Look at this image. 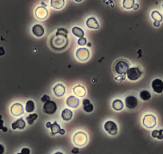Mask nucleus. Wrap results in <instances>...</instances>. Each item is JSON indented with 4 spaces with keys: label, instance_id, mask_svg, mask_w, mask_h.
<instances>
[{
    "label": "nucleus",
    "instance_id": "f257e3e1",
    "mask_svg": "<svg viewBox=\"0 0 163 154\" xmlns=\"http://www.w3.org/2000/svg\"><path fill=\"white\" fill-rule=\"evenodd\" d=\"M51 47L55 50H62L68 45V39H67V31L65 29L59 28L56 33L55 36L50 40Z\"/></svg>",
    "mask_w": 163,
    "mask_h": 154
},
{
    "label": "nucleus",
    "instance_id": "f03ea898",
    "mask_svg": "<svg viewBox=\"0 0 163 154\" xmlns=\"http://www.w3.org/2000/svg\"><path fill=\"white\" fill-rule=\"evenodd\" d=\"M130 69L129 64L125 60H118L114 65V71L118 75H126Z\"/></svg>",
    "mask_w": 163,
    "mask_h": 154
},
{
    "label": "nucleus",
    "instance_id": "7ed1b4c3",
    "mask_svg": "<svg viewBox=\"0 0 163 154\" xmlns=\"http://www.w3.org/2000/svg\"><path fill=\"white\" fill-rule=\"evenodd\" d=\"M142 75V71L139 67H131L128 70L127 73H126V76L131 81H135L138 80Z\"/></svg>",
    "mask_w": 163,
    "mask_h": 154
},
{
    "label": "nucleus",
    "instance_id": "20e7f679",
    "mask_svg": "<svg viewBox=\"0 0 163 154\" xmlns=\"http://www.w3.org/2000/svg\"><path fill=\"white\" fill-rule=\"evenodd\" d=\"M43 111L46 114H54L56 113V111H57V104H56V103L54 101L49 100L47 102L44 103Z\"/></svg>",
    "mask_w": 163,
    "mask_h": 154
},
{
    "label": "nucleus",
    "instance_id": "39448f33",
    "mask_svg": "<svg viewBox=\"0 0 163 154\" xmlns=\"http://www.w3.org/2000/svg\"><path fill=\"white\" fill-rule=\"evenodd\" d=\"M46 128L48 129H50V131H51V135H56V134L59 133L60 135H64L65 134V130L64 129H61L60 125H58L57 122H54L53 124H51L50 122H47L46 125Z\"/></svg>",
    "mask_w": 163,
    "mask_h": 154
},
{
    "label": "nucleus",
    "instance_id": "423d86ee",
    "mask_svg": "<svg viewBox=\"0 0 163 154\" xmlns=\"http://www.w3.org/2000/svg\"><path fill=\"white\" fill-rule=\"evenodd\" d=\"M104 129L109 135L114 136L118 133V125H116V123L114 121H106L104 125Z\"/></svg>",
    "mask_w": 163,
    "mask_h": 154
},
{
    "label": "nucleus",
    "instance_id": "0eeeda50",
    "mask_svg": "<svg viewBox=\"0 0 163 154\" xmlns=\"http://www.w3.org/2000/svg\"><path fill=\"white\" fill-rule=\"evenodd\" d=\"M143 125L147 129H153L157 124V120H156V117L153 115H146L143 118Z\"/></svg>",
    "mask_w": 163,
    "mask_h": 154
},
{
    "label": "nucleus",
    "instance_id": "6e6552de",
    "mask_svg": "<svg viewBox=\"0 0 163 154\" xmlns=\"http://www.w3.org/2000/svg\"><path fill=\"white\" fill-rule=\"evenodd\" d=\"M74 142L78 146L85 145L87 142V136L82 132L77 133L74 137Z\"/></svg>",
    "mask_w": 163,
    "mask_h": 154
},
{
    "label": "nucleus",
    "instance_id": "1a4fd4ad",
    "mask_svg": "<svg viewBox=\"0 0 163 154\" xmlns=\"http://www.w3.org/2000/svg\"><path fill=\"white\" fill-rule=\"evenodd\" d=\"M76 57L80 61L87 60L90 57V52L87 48H79L76 52Z\"/></svg>",
    "mask_w": 163,
    "mask_h": 154
},
{
    "label": "nucleus",
    "instance_id": "9d476101",
    "mask_svg": "<svg viewBox=\"0 0 163 154\" xmlns=\"http://www.w3.org/2000/svg\"><path fill=\"white\" fill-rule=\"evenodd\" d=\"M10 113L15 117H19L24 113V108L23 106L19 103L14 104L10 108Z\"/></svg>",
    "mask_w": 163,
    "mask_h": 154
},
{
    "label": "nucleus",
    "instance_id": "9b49d317",
    "mask_svg": "<svg viewBox=\"0 0 163 154\" xmlns=\"http://www.w3.org/2000/svg\"><path fill=\"white\" fill-rule=\"evenodd\" d=\"M35 16L39 20H44L47 18L48 10L44 6H39L35 10Z\"/></svg>",
    "mask_w": 163,
    "mask_h": 154
},
{
    "label": "nucleus",
    "instance_id": "f8f14e48",
    "mask_svg": "<svg viewBox=\"0 0 163 154\" xmlns=\"http://www.w3.org/2000/svg\"><path fill=\"white\" fill-rule=\"evenodd\" d=\"M151 87L153 88L154 92L157 94H161L163 92V81L160 79H155L152 81Z\"/></svg>",
    "mask_w": 163,
    "mask_h": 154
},
{
    "label": "nucleus",
    "instance_id": "ddd939ff",
    "mask_svg": "<svg viewBox=\"0 0 163 154\" xmlns=\"http://www.w3.org/2000/svg\"><path fill=\"white\" fill-rule=\"evenodd\" d=\"M138 99L134 96H129L125 100V104L128 109H134L138 106Z\"/></svg>",
    "mask_w": 163,
    "mask_h": 154
},
{
    "label": "nucleus",
    "instance_id": "4468645a",
    "mask_svg": "<svg viewBox=\"0 0 163 154\" xmlns=\"http://www.w3.org/2000/svg\"><path fill=\"white\" fill-rule=\"evenodd\" d=\"M54 93L56 96L58 97H62L64 96L65 92H66V87L62 83H58L53 88Z\"/></svg>",
    "mask_w": 163,
    "mask_h": 154
},
{
    "label": "nucleus",
    "instance_id": "2eb2a0df",
    "mask_svg": "<svg viewBox=\"0 0 163 154\" xmlns=\"http://www.w3.org/2000/svg\"><path fill=\"white\" fill-rule=\"evenodd\" d=\"M79 98L75 97L74 96H70L67 98V100H66V104L68 105L70 108H75L79 105Z\"/></svg>",
    "mask_w": 163,
    "mask_h": 154
},
{
    "label": "nucleus",
    "instance_id": "dca6fc26",
    "mask_svg": "<svg viewBox=\"0 0 163 154\" xmlns=\"http://www.w3.org/2000/svg\"><path fill=\"white\" fill-rule=\"evenodd\" d=\"M32 32L35 36L37 37H42L44 35V28L40 24H35L32 27Z\"/></svg>",
    "mask_w": 163,
    "mask_h": 154
},
{
    "label": "nucleus",
    "instance_id": "f3484780",
    "mask_svg": "<svg viewBox=\"0 0 163 154\" xmlns=\"http://www.w3.org/2000/svg\"><path fill=\"white\" fill-rule=\"evenodd\" d=\"M11 127L14 130L15 129H23L25 127H26V122L24 121L23 118L18 119L17 121H15V122H13L11 124Z\"/></svg>",
    "mask_w": 163,
    "mask_h": 154
},
{
    "label": "nucleus",
    "instance_id": "a211bd4d",
    "mask_svg": "<svg viewBox=\"0 0 163 154\" xmlns=\"http://www.w3.org/2000/svg\"><path fill=\"white\" fill-rule=\"evenodd\" d=\"M87 26L91 29H98L99 28V24L98 23L97 19L91 17L87 20Z\"/></svg>",
    "mask_w": 163,
    "mask_h": 154
},
{
    "label": "nucleus",
    "instance_id": "6ab92c4d",
    "mask_svg": "<svg viewBox=\"0 0 163 154\" xmlns=\"http://www.w3.org/2000/svg\"><path fill=\"white\" fill-rule=\"evenodd\" d=\"M83 109L86 113H92L94 110V105L91 103L90 100L88 99H85L83 101Z\"/></svg>",
    "mask_w": 163,
    "mask_h": 154
},
{
    "label": "nucleus",
    "instance_id": "aec40b11",
    "mask_svg": "<svg viewBox=\"0 0 163 154\" xmlns=\"http://www.w3.org/2000/svg\"><path fill=\"white\" fill-rule=\"evenodd\" d=\"M62 120H64L65 121H69L72 119L73 113L72 111L67 108H65L64 110L62 112V115H61Z\"/></svg>",
    "mask_w": 163,
    "mask_h": 154
},
{
    "label": "nucleus",
    "instance_id": "412c9836",
    "mask_svg": "<svg viewBox=\"0 0 163 154\" xmlns=\"http://www.w3.org/2000/svg\"><path fill=\"white\" fill-rule=\"evenodd\" d=\"M65 4L64 0H51L50 6L54 9H62Z\"/></svg>",
    "mask_w": 163,
    "mask_h": 154
},
{
    "label": "nucleus",
    "instance_id": "4be33fe9",
    "mask_svg": "<svg viewBox=\"0 0 163 154\" xmlns=\"http://www.w3.org/2000/svg\"><path fill=\"white\" fill-rule=\"evenodd\" d=\"M74 92L77 96L83 97V96H85V95H86V89H85L83 86H76V87L74 88Z\"/></svg>",
    "mask_w": 163,
    "mask_h": 154
},
{
    "label": "nucleus",
    "instance_id": "5701e85b",
    "mask_svg": "<svg viewBox=\"0 0 163 154\" xmlns=\"http://www.w3.org/2000/svg\"><path fill=\"white\" fill-rule=\"evenodd\" d=\"M112 106L115 111H122L124 108V104L121 100H114L112 103Z\"/></svg>",
    "mask_w": 163,
    "mask_h": 154
},
{
    "label": "nucleus",
    "instance_id": "b1692460",
    "mask_svg": "<svg viewBox=\"0 0 163 154\" xmlns=\"http://www.w3.org/2000/svg\"><path fill=\"white\" fill-rule=\"evenodd\" d=\"M72 33L74 36H77V37H79V38L84 37V35H85V32L83 31V30L81 29L80 27H73Z\"/></svg>",
    "mask_w": 163,
    "mask_h": 154
},
{
    "label": "nucleus",
    "instance_id": "393cba45",
    "mask_svg": "<svg viewBox=\"0 0 163 154\" xmlns=\"http://www.w3.org/2000/svg\"><path fill=\"white\" fill-rule=\"evenodd\" d=\"M35 103H34L33 100H28L26 104V112L28 113H33L34 110H35Z\"/></svg>",
    "mask_w": 163,
    "mask_h": 154
},
{
    "label": "nucleus",
    "instance_id": "a878e982",
    "mask_svg": "<svg viewBox=\"0 0 163 154\" xmlns=\"http://www.w3.org/2000/svg\"><path fill=\"white\" fill-rule=\"evenodd\" d=\"M151 17L152 19L154 21H157V22H160L161 23L163 19V16L158 12L157 10H154L153 12L151 13Z\"/></svg>",
    "mask_w": 163,
    "mask_h": 154
},
{
    "label": "nucleus",
    "instance_id": "bb28decb",
    "mask_svg": "<svg viewBox=\"0 0 163 154\" xmlns=\"http://www.w3.org/2000/svg\"><path fill=\"white\" fill-rule=\"evenodd\" d=\"M134 4H135L134 0H123L122 2V6L126 9H132Z\"/></svg>",
    "mask_w": 163,
    "mask_h": 154
},
{
    "label": "nucleus",
    "instance_id": "cd10ccee",
    "mask_svg": "<svg viewBox=\"0 0 163 154\" xmlns=\"http://www.w3.org/2000/svg\"><path fill=\"white\" fill-rule=\"evenodd\" d=\"M139 96H140L141 99L144 100V101H147V100H149L151 98V94L148 91H146V90L142 91V92H140V95H139Z\"/></svg>",
    "mask_w": 163,
    "mask_h": 154
},
{
    "label": "nucleus",
    "instance_id": "c85d7f7f",
    "mask_svg": "<svg viewBox=\"0 0 163 154\" xmlns=\"http://www.w3.org/2000/svg\"><path fill=\"white\" fill-rule=\"evenodd\" d=\"M38 114L37 113H31V114L27 117V123L29 124V125H32V124L35 122V121L36 119H38Z\"/></svg>",
    "mask_w": 163,
    "mask_h": 154
},
{
    "label": "nucleus",
    "instance_id": "c756f323",
    "mask_svg": "<svg viewBox=\"0 0 163 154\" xmlns=\"http://www.w3.org/2000/svg\"><path fill=\"white\" fill-rule=\"evenodd\" d=\"M87 39L84 37L83 38H79V40H78V44L79 45H80V46H84V45H86L87 44Z\"/></svg>",
    "mask_w": 163,
    "mask_h": 154
},
{
    "label": "nucleus",
    "instance_id": "7c9ffc66",
    "mask_svg": "<svg viewBox=\"0 0 163 154\" xmlns=\"http://www.w3.org/2000/svg\"><path fill=\"white\" fill-rule=\"evenodd\" d=\"M49 100H50V96H48L47 95H43V96L41 98V101L43 103L47 102Z\"/></svg>",
    "mask_w": 163,
    "mask_h": 154
},
{
    "label": "nucleus",
    "instance_id": "2f4dec72",
    "mask_svg": "<svg viewBox=\"0 0 163 154\" xmlns=\"http://www.w3.org/2000/svg\"><path fill=\"white\" fill-rule=\"evenodd\" d=\"M21 153L23 154H30L31 153V150L28 148H23L21 150Z\"/></svg>",
    "mask_w": 163,
    "mask_h": 154
},
{
    "label": "nucleus",
    "instance_id": "473e14b6",
    "mask_svg": "<svg viewBox=\"0 0 163 154\" xmlns=\"http://www.w3.org/2000/svg\"><path fill=\"white\" fill-rule=\"evenodd\" d=\"M157 138L158 140L163 139V129H160V130H158V133H157Z\"/></svg>",
    "mask_w": 163,
    "mask_h": 154
},
{
    "label": "nucleus",
    "instance_id": "72a5a7b5",
    "mask_svg": "<svg viewBox=\"0 0 163 154\" xmlns=\"http://www.w3.org/2000/svg\"><path fill=\"white\" fill-rule=\"evenodd\" d=\"M0 129H2L3 132L7 131V129L6 127H3V121H2V120H0Z\"/></svg>",
    "mask_w": 163,
    "mask_h": 154
},
{
    "label": "nucleus",
    "instance_id": "f704fd0d",
    "mask_svg": "<svg viewBox=\"0 0 163 154\" xmlns=\"http://www.w3.org/2000/svg\"><path fill=\"white\" fill-rule=\"evenodd\" d=\"M71 152L73 154H78L79 152V148H73L72 150H71Z\"/></svg>",
    "mask_w": 163,
    "mask_h": 154
},
{
    "label": "nucleus",
    "instance_id": "c9c22d12",
    "mask_svg": "<svg viewBox=\"0 0 163 154\" xmlns=\"http://www.w3.org/2000/svg\"><path fill=\"white\" fill-rule=\"evenodd\" d=\"M4 54H5L4 48H2V47H0V56H3Z\"/></svg>",
    "mask_w": 163,
    "mask_h": 154
},
{
    "label": "nucleus",
    "instance_id": "e433bc0d",
    "mask_svg": "<svg viewBox=\"0 0 163 154\" xmlns=\"http://www.w3.org/2000/svg\"><path fill=\"white\" fill-rule=\"evenodd\" d=\"M4 147H3V145L2 144H0V154H3L4 153Z\"/></svg>",
    "mask_w": 163,
    "mask_h": 154
},
{
    "label": "nucleus",
    "instance_id": "4c0bfd02",
    "mask_svg": "<svg viewBox=\"0 0 163 154\" xmlns=\"http://www.w3.org/2000/svg\"><path fill=\"white\" fill-rule=\"evenodd\" d=\"M154 26L156 27H158L160 26V22H157V21H154Z\"/></svg>",
    "mask_w": 163,
    "mask_h": 154
},
{
    "label": "nucleus",
    "instance_id": "58836bf2",
    "mask_svg": "<svg viewBox=\"0 0 163 154\" xmlns=\"http://www.w3.org/2000/svg\"><path fill=\"white\" fill-rule=\"evenodd\" d=\"M139 4H134V7H133V8H134V10H138V9H139Z\"/></svg>",
    "mask_w": 163,
    "mask_h": 154
},
{
    "label": "nucleus",
    "instance_id": "ea45409f",
    "mask_svg": "<svg viewBox=\"0 0 163 154\" xmlns=\"http://www.w3.org/2000/svg\"><path fill=\"white\" fill-rule=\"evenodd\" d=\"M54 154H63V153H62V152H55Z\"/></svg>",
    "mask_w": 163,
    "mask_h": 154
},
{
    "label": "nucleus",
    "instance_id": "a19ab883",
    "mask_svg": "<svg viewBox=\"0 0 163 154\" xmlns=\"http://www.w3.org/2000/svg\"><path fill=\"white\" fill-rule=\"evenodd\" d=\"M75 1H76V2H82L83 0H75Z\"/></svg>",
    "mask_w": 163,
    "mask_h": 154
},
{
    "label": "nucleus",
    "instance_id": "79ce46f5",
    "mask_svg": "<svg viewBox=\"0 0 163 154\" xmlns=\"http://www.w3.org/2000/svg\"><path fill=\"white\" fill-rule=\"evenodd\" d=\"M88 46L91 47V44H90V43H89V44H88Z\"/></svg>",
    "mask_w": 163,
    "mask_h": 154
},
{
    "label": "nucleus",
    "instance_id": "37998d69",
    "mask_svg": "<svg viewBox=\"0 0 163 154\" xmlns=\"http://www.w3.org/2000/svg\"><path fill=\"white\" fill-rule=\"evenodd\" d=\"M17 154H23V153H21V152H19V153H17Z\"/></svg>",
    "mask_w": 163,
    "mask_h": 154
},
{
    "label": "nucleus",
    "instance_id": "c03bdc74",
    "mask_svg": "<svg viewBox=\"0 0 163 154\" xmlns=\"http://www.w3.org/2000/svg\"><path fill=\"white\" fill-rule=\"evenodd\" d=\"M1 118H2V117H1V116H0V119H1Z\"/></svg>",
    "mask_w": 163,
    "mask_h": 154
},
{
    "label": "nucleus",
    "instance_id": "a18cd8bd",
    "mask_svg": "<svg viewBox=\"0 0 163 154\" xmlns=\"http://www.w3.org/2000/svg\"><path fill=\"white\" fill-rule=\"evenodd\" d=\"M162 8H163V5H162Z\"/></svg>",
    "mask_w": 163,
    "mask_h": 154
}]
</instances>
